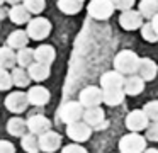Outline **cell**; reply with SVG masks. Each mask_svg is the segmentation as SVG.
Here are the masks:
<instances>
[{
  "mask_svg": "<svg viewBox=\"0 0 158 153\" xmlns=\"http://www.w3.org/2000/svg\"><path fill=\"white\" fill-rule=\"evenodd\" d=\"M138 65H139V58L136 53L129 49H123L116 54L114 58V68L119 73H136Z\"/></svg>",
  "mask_w": 158,
  "mask_h": 153,
  "instance_id": "obj_1",
  "label": "cell"
},
{
  "mask_svg": "<svg viewBox=\"0 0 158 153\" xmlns=\"http://www.w3.org/2000/svg\"><path fill=\"white\" fill-rule=\"evenodd\" d=\"M83 105L80 102H75V100H68L58 109V117L60 121H63L65 124H70V122H75V121H80L83 117Z\"/></svg>",
  "mask_w": 158,
  "mask_h": 153,
  "instance_id": "obj_2",
  "label": "cell"
},
{
  "mask_svg": "<svg viewBox=\"0 0 158 153\" xmlns=\"http://www.w3.org/2000/svg\"><path fill=\"white\" fill-rule=\"evenodd\" d=\"M51 32V22L44 17H34L27 22V34L34 41H43Z\"/></svg>",
  "mask_w": 158,
  "mask_h": 153,
  "instance_id": "obj_3",
  "label": "cell"
},
{
  "mask_svg": "<svg viewBox=\"0 0 158 153\" xmlns=\"http://www.w3.org/2000/svg\"><path fill=\"white\" fill-rule=\"evenodd\" d=\"M144 148H146V139L138 133L123 136L119 141V150L123 153H141Z\"/></svg>",
  "mask_w": 158,
  "mask_h": 153,
  "instance_id": "obj_4",
  "label": "cell"
},
{
  "mask_svg": "<svg viewBox=\"0 0 158 153\" xmlns=\"http://www.w3.org/2000/svg\"><path fill=\"white\" fill-rule=\"evenodd\" d=\"M87 12L90 17L97 20H106L112 15L114 12V5L110 0H92L87 7Z\"/></svg>",
  "mask_w": 158,
  "mask_h": 153,
  "instance_id": "obj_5",
  "label": "cell"
},
{
  "mask_svg": "<svg viewBox=\"0 0 158 153\" xmlns=\"http://www.w3.org/2000/svg\"><path fill=\"white\" fill-rule=\"evenodd\" d=\"M66 134H68V138L73 139L75 143H83L90 138L92 128H90L85 121H75V122H70V124L66 126Z\"/></svg>",
  "mask_w": 158,
  "mask_h": 153,
  "instance_id": "obj_6",
  "label": "cell"
},
{
  "mask_svg": "<svg viewBox=\"0 0 158 153\" xmlns=\"http://www.w3.org/2000/svg\"><path fill=\"white\" fill-rule=\"evenodd\" d=\"M29 105V99L27 94L24 92H10V94L5 97V107L7 111H10L12 114H22V112L27 109Z\"/></svg>",
  "mask_w": 158,
  "mask_h": 153,
  "instance_id": "obj_7",
  "label": "cell"
},
{
  "mask_svg": "<svg viewBox=\"0 0 158 153\" xmlns=\"http://www.w3.org/2000/svg\"><path fill=\"white\" fill-rule=\"evenodd\" d=\"M78 99H80L78 102L83 105V107H97V105L104 100V92L100 90L99 87L89 85V87H85L82 92H80Z\"/></svg>",
  "mask_w": 158,
  "mask_h": 153,
  "instance_id": "obj_8",
  "label": "cell"
},
{
  "mask_svg": "<svg viewBox=\"0 0 158 153\" xmlns=\"http://www.w3.org/2000/svg\"><path fill=\"white\" fill-rule=\"evenodd\" d=\"M38 138H39V150L44 151V153H53L61 146V136H60L58 133L51 131V129L43 133Z\"/></svg>",
  "mask_w": 158,
  "mask_h": 153,
  "instance_id": "obj_9",
  "label": "cell"
},
{
  "mask_svg": "<svg viewBox=\"0 0 158 153\" xmlns=\"http://www.w3.org/2000/svg\"><path fill=\"white\" fill-rule=\"evenodd\" d=\"M27 99H29V104L43 107V105H46L49 102L51 94H49V90L46 87H43V85H32L27 90Z\"/></svg>",
  "mask_w": 158,
  "mask_h": 153,
  "instance_id": "obj_10",
  "label": "cell"
},
{
  "mask_svg": "<svg viewBox=\"0 0 158 153\" xmlns=\"http://www.w3.org/2000/svg\"><path fill=\"white\" fill-rule=\"evenodd\" d=\"M51 129V121L43 114H34L27 119V131L36 136H41L43 133Z\"/></svg>",
  "mask_w": 158,
  "mask_h": 153,
  "instance_id": "obj_11",
  "label": "cell"
},
{
  "mask_svg": "<svg viewBox=\"0 0 158 153\" xmlns=\"http://www.w3.org/2000/svg\"><path fill=\"white\" fill-rule=\"evenodd\" d=\"M119 24L124 27L126 31H133V29H138V27L143 26V15L136 10H124L119 17Z\"/></svg>",
  "mask_w": 158,
  "mask_h": 153,
  "instance_id": "obj_12",
  "label": "cell"
},
{
  "mask_svg": "<svg viewBox=\"0 0 158 153\" xmlns=\"http://www.w3.org/2000/svg\"><path fill=\"white\" fill-rule=\"evenodd\" d=\"M148 119L150 117L144 114V111H133V112H129L127 117H126V126L131 131L138 133V131H141V129L148 128Z\"/></svg>",
  "mask_w": 158,
  "mask_h": 153,
  "instance_id": "obj_13",
  "label": "cell"
},
{
  "mask_svg": "<svg viewBox=\"0 0 158 153\" xmlns=\"http://www.w3.org/2000/svg\"><path fill=\"white\" fill-rule=\"evenodd\" d=\"M124 77L119 71H107L100 77V83H102V90L106 88H124Z\"/></svg>",
  "mask_w": 158,
  "mask_h": 153,
  "instance_id": "obj_14",
  "label": "cell"
},
{
  "mask_svg": "<svg viewBox=\"0 0 158 153\" xmlns=\"http://www.w3.org/2000/svg\"><path fill=\"white\" fill-rule=\"evenodd\" d=\"M9 19L14 24H17V26H22V24H27L31 20V12L24 7V3H17V5L10 7V10H9Z\"/></svg>",
  "mask_w": 158,
  "mask_h": 153,
  "instance_id": "obj_15",
  "label": "cell"
},
{
  "mask_svg": "<svg viewBox=\"0 0 158 153\" xmlns=\"http://www.w3.org/2000/svg\"><path fill=\"white\" fill-rule=\"evenodd\" d=\"M7 133L14 138H22L27 133V121L19 116H14L7 121Z\"/></svg>",
  "mask_w": 158,
  "mask_h": 153,
  "instance_id": "obj_16",
  "label": "cell"
},
{
  "mask_svg": "<svg viewBox=\"0 0 158 153\" xmlns=\"http://www.w3.org/2000/svg\"><path fill=\"white\" fill-rule=\"evenodd\" d=\"M29 34H27V31H24V29H17V31H14V32H10L9 34V37H7V46H10L12 49H22V48H26L27 46V43H29Z\"/></svg>",
  "mask_w": 158,
  "mask_h": 153,
  "instance_id": "obj_17",
  "label": "cell"
},
{
  "mask_svg": "<svg viewBox=\"0 0 158 153\" xmlns=\"http://www.w3.org/2000/svg\"><path fill=\"white\" fill-rule=\"evenodd\" d=\"M56 58V51L51 44H39L34 49V60L44 65H51Z\"/></svg>",
  "mask_w": 158,
  "mask_h": 153,
  "instance_id": "obj_18",
  "label": "cell"
},
{
  "mask_svg": "<svg viewBox=\"0 0 158 153\" xmlns=\"http://www.w3.org/2000/svg\"><path fill=\"white\" fill-rule=\"evenodd\" d=\"M17 65V53L10 46H0V68L12 70Z\"/></svg>",
  "mask_w": 158,
  "mask_h": 153,
  "instance_id": "obj_19",
  "label": "cell"
},
{
  "mask_svg": "<svg viewBox=\"0 0 158 153\" xmlns=\"http://www.w3.org/2000/svg\"><path fill=\"white\" fill-rule=\"evenodd\" d=\"M27 73H29V77H31V80H34V82H44L46 78H49L51 70H49V65L34 61V63L27 68Z\"/></svg>",
  "mask_w": 158,
  "mask_h": 153,
  "instance_id": "obj_20",
  "label": "cell"
},
{
  "mask_svg": "<svg viewBox=\"0 0 158 153\" xmlns=\"http://www.w3.org/2000/svg\"><path fill=\"white\" fill-rule=\"evenodd\" d=\"M158 68H156V63L151 61L150 58H139V65H138V75H139L143 80H153L155 75H156Z\"/></svg>",
  "mask_w": 158,
  "mask_h": 153,
  "instance_id": "obj_21",
  "label": "cell"
},
{
  "mask_svg": "<svg viewBox=\"0 0 158 153\" xmlns=\"http://www.w3.org/2000/svg\"><path fill=\"white\" fill-rule=\"evenodd\" d=\"M83 121L92 128V126H100L104 122V111L97 107H85L83 111Z\"/></svg>",
  "mask_w": 158,
  "mask_h": 153,
  "instance_id": "obj_22",
  "label": "cell"
},
{
  "mask_svg": "<svg viewBox=\"0 0 158 153\" xmlns=\"http://www.w3.org/2000/svg\"><path fill=\"white\" fill-rule=\"evenodd\" d=\"M10 77H12V83H14L15 87H19V88L27 87V85L32 82L31 77H29V73H27V70L22 68V66H14L12 68Z\"/></svg>",
  "mask_w": 158,
  "mask_h": 153,
  "instance_id": "obj_23",
  "label": "cell"
},
{
  "mask_svg": "<svg viewBox=\"0 0 158 153\" xmlns=\"http://www.w3.org/2000/svg\"><path fill=\"white\" fill-rule=\"evenodd\" d=\"M144 88V80L138 75V77H129L124 82V94L127 95H138L141 94Z\"/></svg>",
  "mask_w": 158,
  "mask_h": 153,
  "instance_id": "obj_24",
  "label": "cell"
},
{
  "mask_svg": "<svg viewBox=\"0 0 158 153\" xmlns=\"http://www.w3.org/2000/svg\"><path fill=\"white\" fill-rule=\"evenodd\" d=\"M21 146L26 153H39V138L32 133H26L24 136L21 138Z\"/></svg>",
  "mask_w": 158,
  "mask_h": 153,
  "instance_id": "obj_25",
  "label": "cell"
},
{
  "mask_svg": "<svg viewBox=\"0 0 158 153\" xmlns=\"http://www.w3.org/2000/svg\"><path fill=\"white\" fill-rule=\"evenodd\" d=\"M104 92V102L107 105H119L124 100V88H106Z\"/></svg>",
  "mask_w": 158,
  "mask_h": 153,
  "instance_id": "obj_26",
  "label": "cell"
},
{
  "mask_svg": "<svg viewBox=\"0 0 158 153\" xmlns=\"http://www.w3.org/2000/svg\"><path fill=\"white\" fill-rule=\"evenodd\" d=\"M58 9L61 10L63 14H78L83 7V0H58Z\"/></svg>",
  "mask_w": 158,
  "mask_h": 153,
  "instance_id": "obj_27",
  "label": "cell"
},
{
  "mask_svg": "<svg viewBox=\"0 0 158 153\" xmlns=\"http://www.w3.org/2000/svg\"><path fill=\"white\" fill-rule=\"evenodd\" d=\"M34 49L29 46L22 48V49L17 51V66H22V68H29L32 63H34Z\"/></svg>",
  "mask_w": 158,
  "mask_h": 153,
  "instance_id": "obj_28",
  "label": "cell"
},
{
  "mask_svg": "<svg viewBox=\"0 0 158 153\" xmlns=\"http://www.w3.org/2000/svg\"><path fill=\"white\" fill-rule=\"evenodd\" d=\"M139 14L143 17L153 19L158 14V0H141L139 2Z\"/></svg>",
  "mask_w": 158,
  "mask_h": 153,
  "instance_id": "obj_29",
  "label": "cell"
},
{
  "mask_svg": "<svg viewBox=\"0 0 158 153\" xmlns=\"http://www.w3.org/2000/svg\"><path fill=\"white\" fill-rule=\"evenodd\" d=\"M141 36H143V39H146L148 43H156L158 41V32L155 31V27L151 22L141 26Z\"/></svg>",
  "mask_w": 158,
  "mask_h": 153,
  "instance_id": "obj_30",
  "label": "cell"
},
{
  "mask_svg": "<svg viewBox=\"0 0 158 153\" xmlns=\"http://www.w3.org/2000/svg\"><path fill=\"white\" fill-rule=\"evenodd\" d=\"M22 3H24V7L29 10V12L36 14V15L41 14L43 10L46 9V2H44V0H24Z\"/></svg>",
  "mask_w": 158,
  "mask_h": 153,
  "instance_id": "obj_31",
  "label": "cell"
},
{
  "mask_svg": "<svg viewBox=\"0 0 158 153\" xmlns=\"http://www.w3.org/2000/svg\"><path fill=\"white\" fill-rule=\"evenodd\" d=\"M12 77H10V71H7L5 68H0V90H9L12 87Z\"/></svg>",
  "mask_w": 158,
  "mask_h": 153,
  "instance_id": "obj_32",
  "label": "cell"
},
{
  "mask_svg": "<svg viewBox=\"0 0 158 153\" xmlns=\"http://www.w3.org/2000/svg\"><path fill=\"white\" fill-rule=\"evenodd\" d=\"M143 111H144V114H146L150 119H153V121H158V100L148 102V104L144 105Z\"/></svg>",
  "mask_w": 158,
  "mask_h": 153,
  "instance_id": "obj_33",
  "label": "cell"
},
{
  "mask_svg": "<svg viewBox=\"0 0 158 153\" xmlns=\"http://www.w3.org/2000/svg\"><path fill=\"white\" fill-rule=\"evenodd\" d=\"M112 2V5H114V9H119V10H129L131 7L134 5V2L136 0H110Z\"/></svg>",
  "mask_w": 158,
  "mask_h": 153,
  "instance_id": "obj_34",
  "label": "cell"
},
{
  "mask_svg": "<svg viewBox=\"0 0 158 153\" xmlns=\"http://www.w3.org/2000/svg\"><path fill=\"white\" fill-rule=\"evenodd\" d=\"M61 153H89L83 146H80V145H77V143H72V145H66V146H63V150H61Z\"/></svg>",
  "mask_w": 158,
  "mask_h": 153,
  "instance_id": "obj_35",
  "label": "cell"
},
{
  "mask_svg": "<svg viewBox=\"0 0 158 153\" xmlns=\"http://www.w3.org/2000/svg\"><path fill=\"white\" fill-rule=\"evenodd\" d=\"M146 138H148V139H151V141H158V121H155L153 124L148 126Z\"/></svg>",
  "mask_w": 158,
  "mask_h": 153,
  "instance_id": "obj_36",
  "label": "cell"
},
{
  "mask_svg": "<svg viewBox=\"0 0 158 153\" xmlns=\"http://www.w3.org/2000/svg\"><path fill=\"white\" fill-rule=\"evenodd\" d=\"M0 153H15L14 143H10L9 139H0Z\"/></svg>",
  "mask_w": 158,
  "mask_h": 153,
  "instance_id": "obj_37",
  "label": "cell"
},
{
  "mask_svg": "<svg viewBox=\"0 0 158 153\" xmlns=\"http://www.w3.org/2000/svg\"><path fill=\"white\" fill-rule=\"evenodd\" d=\"M151 24H153L155 31H156V32H158V14H156V15L153 17V19H151Z\"/></svg>",
  "mask_w": 158,
  "mask_h": 153,
  "instance_id": "obj_38",
  "label": "cell"
},
{
  "mask_svg": "<svg viewBox=\"0 0 158 153\" xmlns=\"http://www.w3.org/2000/svg\"><path fill=\"white\" fill-rule=\"evenodd\" d=\"M24 0H7V3H10V5H17V3H22Z\"/></svg>",
  "mask_w": 158,
  "mask_h": 153,
  "instance_id": "obj_39",
  "label": "cell"
},
{
  "mask_svg": "<svg viewBox=\"0 0 158 153\" xmlns=\"http://www.w3.org/2000/svg\"><path fill=\"white\" fill-rule=\"evenodd\" d=\"M144 153H158V150H155V148H151V150H146Z\"/></svg>",
  "mask_w": 158,
  "mask_h": 153,
  "instance_id": "obj_40",
  "label": "cell"
},
{
  "mask_svg": "<svg viewBox=\"0 0 158 153\" xmlns=\"http://www.w3.org/2000/svg\"><path fill=\"white\" fill-rule=\"evenodd\" d=\"M5 2H7V0H0V5H4Z\"/></svg>",
  "mask_w": 158,
  "mask_h": 153,
  "instance_id": "obj_41",
  "label": "cell"
}]
</instances>
